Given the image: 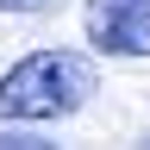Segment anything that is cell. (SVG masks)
<instances>
[{"label":"cell","mask_w":150,"mask_h":150,"mask_svg":"<svg viewBox=\"0 0 150 150\" xmlns=\"http://www.w3.org/2000/svg\"><path fill=\"white\" fill-rule=\"evenodd\" d=\"M44 6H56V0H0V13H44Z\"/></svg>","instance_id":"277c9868"},{"label":"cell","mask_w":150,"mask_h":150,"mask_svg":"<svg viewBox=\"0 0 150 150\" xmlns=\"http://www.w3.org/2000/svg\"><path fill=\"white\" fill-rule=\"evenodd\" d=\"M94 94L100 69L81 50H31L0 75V125H56L75 119Z\"/></svg>","instance_id":"6da1fadb"},{"label":"cell","mask_w":150,"mask_h":150,"mask_svg":"<svg viewBox=\"0 0 150 150\" xmlns=\"http://www.w3.org/2000/svg\"><path fill=\"white\" fill-rule=\"evenodd\" d=\"M0 150H56V144L38 138V131H25V125H6L0 131Z\"/></svg>","instance_id":"3957f363"},{"label":"cell","mask_w":150,"mask_h":150,"mask_svg":"<svg viewBox=\"0 0 150 150\" xmlns=\"http://www.w3.org/2000/svg\"><path fill=\"white\" fill-rule=\"evenodd\" d=\"M138 150H150V138H144V144H138Z\"/></svg>","instance_id":"5b68a950"},{"label":"cell","mask_w":150,"mask_h":150,"mask_svg":"<svg viewBox=\"0 0 150 150\" xmlns=\"http://www.w3.org/2000/svg\"><path fill=\"white\" fill-rule=\"evenodd\" d=\"M81 31L100 56H125L144 63L150 56V0H88L81 6Z\"/></svg>","instance_id":"7a4b0ae2"}]
</instances>
